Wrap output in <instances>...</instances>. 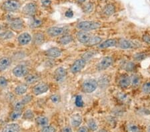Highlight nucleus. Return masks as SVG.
Segmentation results:
<instances>
[{
  "mask_svg": "<svg viewBox=\"0 0 150 132\" xmlns=\"http://www.w3.org/2000/svg\"><path fill=\"white\" fill-rule=\"evenodd\" d=\"M21 8V4L18 0H7L1 5V9L6 12H16Z\"/></svg>",
  "mask_w": 150,
  "mask_h": 132,
  "instance_id": "f257e3e1",
  "label": "nucleus"
},
{
  "mask_svg": "<svg viewBox=\"0 0 150 132\" xmlns=\"http://www.w3.org/2000/svg\"><path fill=\"white\" fill-rule=\"evenodd\" d=\"M100 23L96 22V21H84L77 23V28L81 31L88 32V31L97 30V29L100 28Z\"/></svg>",
  "mask_w": 150,
  "mask_h": 132,
  "instance_id": "f03ea898",
  "label": "nucleus"
},
{
  "mask_svg": "<svg viewBox=\"0 0 150 132\" xmlns=\"http://www.w3.org/2000/svg\"><path fill=\"white\" fill-rule=\"evenodd\" d=\"M98 87V82L93 79H88L82 84V90L86 93H92Z\"/></svg>",
  "mask_w": 150,
  "mask_h": 132,
  "instance_id": "7ed1b4c3",
  "label": "nucleus"
},
{
  "mask_svg": "<svg viewBox=\"0 0 150 132\" xmlns=\"http://www.w3.org/2000/svg\"><path fill=\"white\" fill-rule=\"evenodd\" d=\"M68 30L66 28L63 27H52L48 28L47 30V33L51 37H57V36L61 35L66 33Z\"/></svg>",
  "mask_w": 150,
  "mask_h": 132,
  "instance_id": "20e7f679",
  "label": "nucleus"
},
{
  "mask_svg": "<svg viewBox=\"0 0 150 132\" xmlns=\"http://www.w3.org/2000/svg\"><path fill=\"white\" fill-rule=\"evenodd\" d=\"M28 68L23 65H19V66L15 67L12 70L13 76L18 78H21L27 75L28 73Z\"/></svg>",
  "mask_w": 150,
  "mask_h": 132,
  "instance_id": "39448f33",
  "label": "nucleus"
},
{
  "mask_svg": "<svg viewBox=\"0 0 150 132\" xmlns=\"http://www.w3.org/2000/svg\"><path fill=\"white\" fill-rule=\"evenodd\" d=\"M38 8L34 3H29L23 8L22 12L23 14L28 16H33L37 13Z\"/></svg>",
  "mask_w": 150,
  "mask_h": 132,
  "instance_id": "423d86ee",
  "label": "nucleus"
},
{
  "mask_svg": "<svg viewBox=\"0 0 150 132\" xmlns=\"http://www.w3.org/2000/svg\"><path fill=\"white\" fill-rule=\"evenodd\" d=\"M86 66V61L83 59H78L74 61L71 67V71L73 73H77L81 71Z\"/></svg>",
  "mask_w": 150,
  "mask_h": 132,
  "instance_id": "0eeeda50",
  "label": "nucleus"
},
{
  "mask_svg": "<svg viewBox=\"0 0 150 132\" xmlns=\"http://www.w3.org/2000/svg\"><path fill=\"white\" fill-rule=\"evenodd\" d=\"M49 90V86L45 83H40L35 85L33 88V93L35 95H39L47 92Z\"/></svg>",
  "mask_w": 150,
  "mask_h": 132,
  "instance_id": "6e6552de",
  "label": "nucleus"
},
{
  "mask_svg": "<svg viewBox=\"0 0 150 132\" xmlns=\"http://www.w3.org/2000/svg\"><path fill=\"white\" fill-rule=\"evenodd\" d=\"M118 46L122 49H134L138 47L136 44L132 42L130 40H127L125 39H121L117 42Z\"/></svg>",
  "mask_w": 150,
  "mask_h": 132,
  "instance_id": "1a4fd4ad",
  "label": "nucleus"
},
{
  "mask_svg": "<svg viewBox=\"0 0 150 132\" xmlns=\"http://www.w3.org/2000/svg\"><path fill=\"white\" fill-rule=\"evenodd\" d=\"M113 62V59L112 57H105L102 59V60L98 64L97 66V69L99 71L105 70L107 68H108L111 65H112Z\"/></svg>",
  "mask_w": 150,
  "mask_h": 132,
  "instance_id": "9d476101",
  "label": "nucleus"
},
{
  "mask_svg": "<svg viewBox=\"0 0 150 132\" xmlns=\"http://www.w3.org/2000/svg\"><path fill=\"white\" fill-rule=\"evenodd\" d=\"M77 39L79 42L81 44H87L89 42V40H90L91 37V34L88 32H85V31H80L77 33L76 35Z\"/></svg>",
  "mask_w": 150,
  "mask_h": 132,
  "instance_id": "9b49d317",
  "label": "nucleus"
},
{
  "mask_svg": "<svg viewBox=\"0 0 150 132\" xmlns=\"http://www.w3.org/2000/svg\"><path fill=\"white\" fill-rule=\"evenodd\" d=\"M10 27L11 29L16 31H19L23 30L24 27L23 21L20 18H15L12 20L10 22Z\"/></svg>",
  "mask_w": 150,
  "mask_h": 132,
  "instance_id": "f8f14e48",
  "label": "nucleus"
},
{
  "mask_svg": "<svg viewBox=\"0 0 150 132\" xmlns=\"http://www.w3.org/2000/svg\"><path fill=\"white\" fill-rule=\"evenodd\" d=\"M67 76V71L64 68H58L54 71V77L57 81H62Z\"/></svg>",
  "mask_w": 150,
  "mask_h": 132,
  "instance_id": "ddd939ff",
  "label": "nucleus"
},
{
  "mask_svg": "<svg viewBox=\"0 0 150 132\" xmlns=\"http://www.w3.org/2000/svg\"><path fill=\"white\" fill-rule=\"evenodd\" d=\"M45 55L47 57H52V58H57L62 56V52L59 48L52 47L46 50L45 52Z\"/></svg>",
  "mask_w": 150,
  "mask_h": 132,
  "instance_id": "4468645a",
  "label": "nucleus"
},
{
  "mask_svg": "<svg viewBox=\"0 0 150 132\" xmlns=\"http://www.w3.org/2000/svg\"><path fill=\"white\" fill-rule=\"evenodd\" d=\"M118 83L121 88H127L131 84L129 76H127V74H123L122 76H120Z\"/></svg>",
  "mask_w": 150,
  "mask_h": 132,
  "instance_id": "2eb2a0df",
  "label": "nucleus"
},
{
  "mask_svg": "<svg viewBox=\"0 0 150 132\" xmlns=\"http://www.w3.org/2000/svg\"><path fill=\"white\" fill-rule=\"evenodd\" d=\"M19 44L21 45L28 44L31 41V36L28 33H23L18 38Z\"/></svg>",
  "mask_w": 150,
  "mask_h": 132,
  "instance_id": "dca6fc26",
  "label": "nucleus"
},
{
  "mask_svg": "<svg viewBox=\"0 0 150 132\" xmlns=\"http://www.w3.org/2000/svg\"><path fill=\"white\" fill-rule=\"evenodd\" d=\"M20 130V126L18 124L13 123L6 125L2 129L1 132H19Z\"/></svg>",
  "mask_w": 150,
  "mask_h": 132,
  "instance_id": "f3484780",
  "label": "nucleus"
},
{
  "mask_svg": "<svg viewBox=\"0 0 150 132\" xmlns=\"http://www.w3.org/2000/svg\"><path fill=\"white\" fill-rule=\"evenodd\" d=\"M82 123V117L80 115L77 114L74 115L71 118V124L74 128H77Z\"/></svg>",
  "mask_w": 150,
  "mask_h": 132,
  "instance_id": "a211bd4d",
  "label": "nucleus"
},
{
  "mask_svg": "<svg viewBox=\"0 0 150 132\" xmlns=\"http://www.w3.org/2000/svg\"><path fill=\"white\" fill-rule=\"evenodd\" d=\"M11 59L9 57H4L0 59V71H4L10 66Z\"/></svg>",
  "mask_w": 150,
  "mask_h": 132,
  "instance_id": "6ab92c4d",
  "label": "nucleus"
},
{
  "mask_svg": "<svg viewBox=\"0 0 150 132\" xmlns=\"http://www.w3.org/2000/svg\"><path fill=\"white\" fill-rule=\"evenodd\" d=\"M117 44V42L115 40H112V39H110L105 41L103 43L100 45V48H101V49H105V48H108V47H114Z\"/></svg>",
  "mask_w": 150,
  "mask_h": 132,
  "instance_id": "aec40b11",
  "label": "nucleus"
},
{
  "mask_svg": "<svg viewBox=\"0 0 150 132\" xmlns=\"http://www.w3.org/2000/svg\"><path fill=\"white\" fill-rule=\"evenodd\" d=\"M28 89V85H26V84H21V85H19L16 88L15 93L18 95H23L27 92Z\"/></svg>",
  "mask_w": 150,
  "mask_h": 132,
  "instance_id": "412c9836",
  "label": "nucleus"
},
{
  "mask_svg": "<svg viewBox=\"0 0 150 132\" xmlns=\"http://www.w3.org/2000/svg\"><path fill=\"white\" fill-rule=\"evenodd\" d=\"M115 7L112 4H108L107 6H105L103 9V13L105 14V16H112V14L115 13Z\"/></svg>",
  "mask_w": 150,
  "mask_h": 132,
  "instance_id": "4be33fe9",
  "label": "nucleus"
},
{
  "mask_svg": "<svg viewBox=\"0 0 150 132\" xmlns=\"http://www.w3.org/2000/svg\"><path fill=\"white\" fill-rule=\"evenodd\" d=\"M121 66H122V69H125V70L127 71H132L134 70L135 68V64L133 63V62L128 61H123L122 65H121Z\"/></svg>",
  "mask_w": 150,
  "mask_h": 132,
  "instance_id": "5701e85b",
  "label": "nucleus"
},
{
  "mask_svg": "<svg viewBox=\"0 0 150 132\" xmlns=\"http://www.w3.org/2000/svg\"><path fill=\"white\" fill-rule=\"evenodd\" d=\"M35 122L39 126L45 127L46 126L49 124V119L47 117L45 116H40L38 117L35 119Z\"/></svg>",
  "mask_w": 150,
  "mask_h": 132,
  "instance_id": "b1692460",
  "label": "nucleus"
},
{
  "mask_svg": "<svg viewBox=\"0 0 150 132\" xmlns=\"http://www.w3.org/2000/svg\"><path fill=\"white\" fill-rule=\"evenodd\" d=\"M74 38L71 35H64L60 38L59 43L61 45H67L73 42Z\"/></svg>",
  "mask_w": 150,
  "mask_h": 132,
  "instance_id": "393cba45",
  "label": "nucleus"
},
{
  "mask_svg": "<svg viewBox=\"0 0 150 132\" xmlns=\"http://www.w3.org/2000/svg\"><path fill=\"white\" fill-rule=\"evenodd\" d=\"M101 40H102V39L100 37H98V36H93V37H91L90 40H89V42L86 44L88 46H93V45L100 44Z\"/></svg>",
  "mask_w": 150,
  "mask_h": 132,
  "instance_id": "a878e982",
  "label": "nucleus"
},
{
  "mask_svg": "<svg viewBox=\"0 0 150 132\" xmlns=\"http://www.w3.org/2000/svg\"><path fill=\"white\" fill-rule=\"evenodd\" d=\"M44 41V35L41 33H35L33 36V42L35 45H40Z\"/></svg>",
  "mask_w": 150,
  "mask_h": 132,
  "instance_id": "bb28decb",
  "label": "nucleus"
},
{
  "mask_svg": "<svg viewBox=\"0 0 150 132\" xmlns=\"http://www.w3.org/2000/svg\"><path fill=\"white\" fill-rule=\"evenodd\" d=\"M130 81H131V84L134 87H137L138 86L140 82H141V79L140 77L137 75H132L130 78Z\"/></svg>",
  "mask_w": 150,
  "mask_h": 132,
  "instance_id": "cd10ccee",
  "label": "nucleus"
},
{
  "mask_svg": "<svg viewBox=\"0 0 150 132\" xmlns=\"http://www.w3.org/2000/svg\"><path fill=\"white\" fill-rule=\"evenodd\" d=\"M109 83H110V80H109L108 77L103 76V77H101V78H100V80H99V81L98 82V85L99 83V85H100V87L105 88L106 86L108 85Z\"/></svg>",
  "mask_w": 150,
  "mask_h": 132,
  "instance_id": "c85d7f7f",
  "label": "nucleus"
},
{
  "mask_svg": "<svg viewBox=\"0 0 150 132\" xmlns=\"http://www.w3.org/2000/svg\"><path fill=\"white\" fill-rule=\"evenodd\" d=\"M39 80H40V78L36 75H29L25 78V81L29 84H32Z\"/></svg>",
  "mask_w": 150,
  "mask_h": 132,
  "instance_id": "c756f323",
  "label": "nucleus"
},
{
  "mask_svg": "<svg viewBox=\"0 0 150 132\" xmlns=\"http://www.w3.org/2000/svg\"><path fill=\"white\" fill-rule=\"evenodd\" d=\"M127 132H139V128L134 124H129L127 126Z\"/></svg>",
  "mask_w": 150,
  "mask_h": 132,
  "instance_id": "7c9ffc66",
  "label": "nucleus"
},
{
  "mask_svg": "<svg viewBox=\"0 0 150 132\" xmlns=\"http://www.w3.org/2000/svg\"><path fill=\"white\" fill-rule=\"evenodd\" d=\"M22 115V111H18V110H14L10 115V118L13 121L19 119Z\"/></svg>",
  "mask_w": 150,
  "mask_h": 132,
  "instance_id": "2f4dec72",
  "label": "nucleus"
},
{
  "mask_svg": "<svg viewBox=\"0 0 150 132\" xmlns=\"http://www.w3.org/2000/svg\"><path fill=\"white\" fill-rule=\"evenodd\" d=\"M147 57V54L146 53H137L134 56V59L136 61H142Z\"/></svg>",
  "mask_w": 150,
  "mask_h": 132,
  "instance_id": "473e14b6",
  "label": "nucleus"
},
{
  "mask_svg": "<svg viewBox=\"0 0 150 132\" xmlns=\"http://www.w3.org/2000/svg\"><path fill=\"white\" fill-rule=\"evenodd\" d=\"M25 107V104H23L22 101H18L13 105L14 110H18V111H22Z\"/></svg>",
  "mask_w": 150,
  "mask_h": 132,
  "instance_id": "72a5a7b5",
  "label": "nucleus"
},
{
  "mask_svg": "<svg viewBox=\"0 0 150 132\" xmlns=\"http://www.w3.org/2000/svg\"><path fill=\"white\" fill-rule=\"evenodd\" d=\"M88 126L89 127V129L91 131H96L98 129V125H97L96 122L94 121L93 119H89L88 122Z\"/></svg>",
  "mask_w": 150,
  "mask_h": 132,
  "instance_id": "f704fd0d",
  "label": "nucleus"
},
{
  "mask_svg": "<svg viewBox=\"0 0 150 132\" xmlns=\"http://www.w3.org/2000/svg\"><path fill=\"white\" fill-rule=\"evenodd\" d=\"M93 9V5L92 3H88L83 6V11L85 13H91Z\"/></svg>",
  "mask_w": 150,
  "mask_h": 132,
  "instance_id": "c9c22d12",
  "label": "nucleus"
},
{
  "mask_svg": "<svg viewBox=\"0 0 150 132\" xmlns=\"http://www.w3.org/2000/svg\"><path fill=\"white\" fill-rule=\"evenodd\" d=\"M75 104H76V106L81 107H83L84 105V102L82 99V97L81 95H77L76 97V100H75Z\"/></svg>",
  "mask_w": 150,
  "mask_h": 132,
  "instance_id": "e433bc0d",
  "label": "nucleus"
},
{
  "mask_svg": "<svg viewBox=\"0 0 150 132\" xmlns=\"http://www.w3.org/2000/svg\"><path fill=\"white\" fill-rule=\"evenodd\" d=\"M42 25V20H39V19H34L33 20L32 22L31 23V28H37L40 27L41 25Z\"/></svg>",
  "mask_w": 150,
  "mask_h": 132,
  "instance_id": "4c0bfd02",
  "label": "nucleus"
},
{
  "mask_svg": "<svg viewBox=\"0 0 150 132\" xmlns=\"http://www.w3.org/2000/svg\"><path fill=\"white\" fill-rule=\"evenodd\" d=\"M23 117V118L25 119H31L33 118V117H34V114H33V113L31 110L29 109L24 113Z\"/></svg>",
  "mask_w": 150,
  "mask_h": 132,
  "instance_id": "58836bf2",
  "label": "nucleus"
},
{
  "mask_svg": "<svg viewBox=\"0 0 150 132\" xmlns=\"http://www.w3.org/2000/svg\"><path fill=\"white\" fill-rule=\"evenodd\" d=\"M40 132H56V129L54 126H46L42 129Z\"/></svg>",
  "mask_w": 150,
  "mask_h": 132,
  "instance_id": "ea45409f",
  "label": "nucleus"
},
{
  "mask_svg": "<svg viewBox=\"0 0 150 132\" xmlns=\"http://www.w3.org/2000/svg\"><path fill=\"white\" fill-rule=\"evenodd\" d=\"M142 91L145 93L149 94L150 93V82H146L142 86Z\"/></svg>",
  "mask_w": 150,
  "mask_h": 132,
  "instance_id": "a19ab883",
  "label": "nucleus"
},
{
  "mask_svg": "<svg viewBox=\"0 0 150 132\" xmlns=\"http://www.w3.org/2000/svg\"><path fill=\"white\" fill-rule=\"evenodd\" d=\"M8 80L6 78L1 76L0 77V88H4L8 85Z\"/></svg>",
  "mask_w": 150,
  "mask_h": 132,
  "instance_id": "79ce46f5",
  "label": "nucleus"
},
{
  "mask_svg": "<svg viewBox=\"0 0 150 132\" xmlns=\"http://www.w3.org/2000/svg\"><path fill=\"white\" fill-rule=\"evenodd\" d=\"M50 100H52V102L53 103H54V104H57V103H59L60 102L61 98H60V96L59 95L55 94L51 96Z\"/></svg>",
  "mask_w": 150,
  "mask_h": 132,
  "instance_id": "37998d69",
  "label": "nucleus"
},
{
  "mask_svg": "<svg viewBox=\"0 0 150 132\" xmlns=\"http://www.w3.org/2000/svg\"><path fill=\"white\" fill-rule=\"evenodd\" d=\"M31 100H32V97H31V96L30 95H25V97H23V98L21 101H22L23 104L25 105L26 104L30 103L31 101Z\"/></svg>",
  "mask_w": 150,
  "mask_h": 132,
  "instance_id": "c03bdc74",
  "label": "nucleus"
},
{
  "mask_svg": "<svg viewBox=\"0 0 150 132\" xmlns=\"http://www.w3.org/2000/svg\"><path fill=\"white\" fill-rule=\"evenodd\" d=\"M93 52H88L86 53V54H85L83 55V59H84L85 61L87 59H89V58H91V57H92L93 56Z\"/></svg>",
  "mask_w": 150,
  "mask_h": 132,
  "instance_id": "a18cd8bd",
  "label": "nucleus"
},
{
  "mask_svg": "<svg viewBox=\"0 0 150 132\" xmlns=\"http://www.w3.org/2000/svg\"><path fill=\"white\" fill-rule=\"evenodd\" d=\"M143 41H144V42L147 43V44H150V35H145L143 36Z\"/></svg>",
  "mask_w": 150,
  "mask_h": 132,
  "instance_id": "49530a36",
  "label": "nucleus"
},
{
  "mask_svg": "<svg viewBox=\"0 0 150 132\" xmlns=\"http://www.w3.org/2000/svg\"><path fill=\"white\" fill-rule=\"evenodd\" d=\"M65 16H66L67 18H72V17H73V16H74V13H73V11H72L71 9H69V10H67L66 12V13H65Z\"/></svg>",
  "mask_w": 150,
  "mask_h": 132,
  "instance_id": "de8ad7c7",
  "label": "nucleus"
},
{
  "mask_svg": "<svg viewBox=\"0 0 150 132\" xmlns=\"http://www.w3.org/2000/svg\"><path fill=\"white\" fill-rule=\"evenodd\" d=\"M42 3L43 6L48 7L51 4V1L50 0H42Z\"/></svg>",
  "mask_w": 150,
  "mask_h": 132,
  "instance_id": "09e8293b",
  "label": "nucleus"
},
{
  "mask_svg": "<svg viewBox=\"0 0 150 132\" xmlns=\"http://www.w3.org/2000/svg\"><path fill=\"white\" fill-rule=\"evenodd\" d=\"M77 132H89L88 129L86 128V127H80L77 130Z\"/></svg>",
  "mask_w": 150,
  "mask_h": 132,
  "instance_id": "8fccbe9b",
  "label": "nucleus"
},
{
  "mask_svg": "<svg viewBox=\"0 0 150 132\" xmlns=\"http://www.w3.org/2000/svg\"><path fill=\"white\" fill-rule=\"evenodd\" d=\"M61 132H72V129L69 127H65L64 128H63Z\"/></svg>",
  "mask_w": 150,
  "mask_h": 132,
  "instance_id": "3c124183",
  "label": "nucleus"
},
{
  "mask_svg": "<svg viewBox=\"0 0 150 132\" xmlns=\"http://www.w3.org/2000/svg\"><path fill=\"white\" fill-rule=\"evenodd\" d=\"M98 132H108V131L107 130H105V129H101V130H100Z\"/></svg>",
  "mask_w": 150,
  "mask_h": 132,
  "instance_id": "603ef678",
  "label": "nucleus"
},
{
  "mask_svg": "<svg viewBox=\"0 0 150 132\" xmlns=\"http://www.w3.org/2000/svg\"><path fill=\"white\" fill-rule=\"evenodd\" d=\"M77 1H78L79 2H84V1H86V0H77Z\"/></svg>",
  "mask_w": 150,
  "mask_h": 132,
  "instance_id": "864d4df0",
  "label": "nucleus"
},
{
  "mask_svg": "<svg viewBox=\"0 0 150 132\" xmlns=\"http://www.w3.org/2000/svg\"><path fill=\"white\" fill-rule=\"evenodd\" d=\"M148 132H150V126L149 127V128H148Z\"/></svg>",
  "mask_w": 150,
  "mask_h": 132,
  "instance_id": "5fc2aeb1",
  "label": "nucleus"
}]
</instances>
